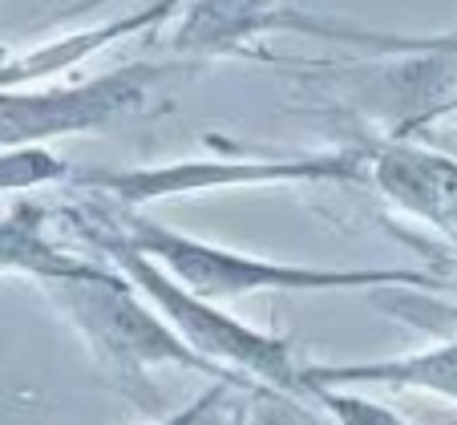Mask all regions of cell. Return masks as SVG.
<instances>
[{
    "label": "cell",
    "instance_id": "30bf717a",
    "mask_svg": "<svg viewBox=\"0 0 457 425\" xmlns=\"http://www.w3.org/2000/svg\"><path fill=\"white\" fill-rule=\"evenodd\" d=\"M41 223L45 207H33V203H17L0 219V271H25V276H37L45 284V279L81 276L97 263L86 260V255L61 252L57 243L41 231Z\"/></svg>",
    "mask_w": 457,
    "mask_h": 425
},
{
    "label": "cell",
    "instance_id": "ba28073f",
    "mask_svg": "<svg viewBox=\"0 0 457 425\" xmlns=\"http://www.w3.org/2000/svg\"><path fill=\"white\" fill-rule=\"evenodd\" d=\"M303 385H388V389H425L433 397L457 401V332L437 348L393 361H356V364H300Z\"/></svg>",
    "mask_w": 457,
    "mask_h": 425
},
{
    "label": "cell",
    "instance_id": "8fae6325",
    "mask_svg": "<svg viewBox=\"0 0 457 425\" xmlns=\"http://www.w3.org/2000/svg\"><path fill=\"white\" fill-rule=\"evenodd\" d=\"M303 393L328 409L337 425H409L397 409H388L385 401L364 397L353 385H303Z\"/></svg>",
    "mask_w": 457,
    "mask_h": 425
},
{
    "label": "cell",
    "instance_id": "5b68a950",
    "mask_svg": "<svg viewBox=\"0 0 457 425\" xmlns=\"http://www.w3.org/2000/svg\"><path fill=\"white\" fill-rule=\"evenodd\" d=\"M259 182H369V146H348L337 154L295 158H235V162H174L142 171H89L81 191H97L113 203L142 207L154 199L219 187H259Z\"/></svg>",
    "mask_w": 457,
    "mask_h": 425
},
{
    "label": "cell",
    "instance_id": "3957f363",
    "mask_svg": "<svg viewBox=\"0 0 457 425\" xmlns=\"http://www.w3.org/2000/svg\"><path fill=\"white\" fill-rule=\"evenodd\" d=\"M65 223L86 239V247H94L110 268H118L129 284L138 288L142 300H146L199 356H207L219 369H239V377L255 381L259 389L300 393V364H295L292 345H287L284 337L251 329V324L235 321L231 312H223L219 304L187 292L162 263H154L146 252L129 247L121 235H113L110 227L89 219L78 203L65 207Z\"/></svg>",
    "mask_w": 457,
    "mask_h": 425
},
{
    "label": "cell",
    "instance_id": "5bb4252c",
    "mask_svg": "<svg viewBox=\"0 0 457 425\" xmlns=\"http://www.w3.org/2000/svg\"><path fill=\"white\" fill-rule=\"evenodd\" d=\"M105 4H113V0H78V4L65 9L61 17H86V12H97V9H105Z\"/></svg>",
    "mask_w": 457,
    "mask_h": 425
},
{
    "label": "cell",
    "instance_id": "9c48e42d",
    "mask_svg": "<svg viewBox=\"0 0 457 425\" xmlns=\"http://www.w3.org/2000/svg\"><path fill=\"white\" fill-rule=\"evenodd\" d=\"M276 12V0H190L179 12L182 21L170 33V49L190 57L243 53L251 41L271 33Z\"/></svg>",
    "mask_w": 457,
    "mask_h": 425
},
{
    "label": "cell",
    "instance_id": "6da1fadb",
    "mask_svg": "<svg viewBox=\"0 0 457 425\" xmlns=\"http://www.w3.org/2000/svg\"><path fill=\"white\" fill-rule=\"evenodd\" d=\"M89 219L110 227L113 235L146 252L154 263H162L187 292L203 300H239L251 292H364V288H433L445 292L453 288L437 271H409V268H303V263L259 260V255L215 247V243L190 239L142 211L113 203L97 191H86L78 203Z\"/></svg>",
    "mask_w": 457,
    "mask_h": 425
},
{
    "label": "cell",
    "instance_id": "4fadbf2b",
    "mask_svg": "<svg viewBox=\"0 0 457 425\" xmlns=\"http://www.w3.org/2000/svg\"><path fill=\"white\" fill-rule=\"evenodd\" d=\"M231 393V381H211L207 389L199 393V401H190V405H182L179 413H166V417H158L154 425H203L211 413L219 409V401Z\"/></svg>",
    "mask_w": 457,
    "mask_h": 425
},
{
    "label": "cell",
    "instance_id": "8992f818",
    "mask_svg": "<svg viewBox=\"0 0 457 425\" xmlns=\"http://www.w3.org/2000/svg\"><path fill=\"white\" fill-rule=\"evenodd\" d=\"M369 182L393 207L457 247V154L437 146H369Z\"/></svg>",
    "mask_w": 457,
    "mask_h": 425
},
{
    "label": "cell",
    "instance_id": "7a4b0ae2",
    "mask_svg": "<svg viewBox=\"0 0 457 425\" xmlns=\"http://www.w3.org/2000/svg\"><path fill=\"white\" fill-rule=\"evenodd\" d=\"M45 292L57 300V308L73 321V329L86 337L110 381L126 389L142 409L158 405V393L150 385V369H187L211 381H231L235 389H259L255 381L219 369L207 356H199L162 316L142 304L138 288L129 284L118 268L97 260L89 271L70 279H45Z\"/></svg>",
    "mask_w": 457,
    "mask_h": 425
},
{
    "label": "cell",
    "instance_id": "9a60e30c",
    "mask_svg": "<svg viewBox=\"0 0 457 425\" xmlns=\"http://www.w3.org/2000/svg\"><path fill=\"white\" fill-rule=\"evenodd\" d=\"M433 142H437V150H449V154H457V126H449V130H437V134H433Z\"/></svg>",
    "mask_w": 457,
    "mask_h": 425
},
{
    "label": "cell",
    "instance_id": "52a82bcc",
    "mask_svg": "<svg viewBox=\"0 0 457 425\" xmlns=\"http://www.w3.org/2000/svg\"><path fill=\"white\" fill-rule=\"evenodd\" d=\"M187 4L190 0H150V4H142L138 12L118 17V21H110V25L81 29V33L57 37V41H49V45H37V49L17 53V57H4L0 61V86H25V81L57 78V73L73 70V65H81L86 57H94V53L126 41V37L154 33L158 25H166L170 17H179Z\"/></svg>",
    "mask_w": 457,
    "mask_h": 425
},
{
    "label": "cell",
    "instance_id": "277c9868",
    "mask_svg": "<svg viewBox=\"0 0 457 425\" xmlns=\"http://www.w3.org/2000/svg\"><path fill=\"white\" fill-rule=\"evenodd\" d=\"M170 73L166 61H134L73 86H0V150H29L70 134L110 130L146 105L150 89Z\"/></svg>",
    "mask_w": 457,
    "mask_h": 425
},
{
    "label": "cell",
    "instance_id": "7c38bea8",
    "mask_svg": "<svg viewBox=\"0 0 457 425\" xmlns=\"http://www.w3.org/2000/svg\"><path fill=\"white\" fill-rule=\"evenodd\" d=\"M57 179H70V162H61L49 150H41V146L0 150V195L45 187V182H57Z\"/></svg>",
    "mask_w": 457,
    "mask_h": 425
}]
</instances>
